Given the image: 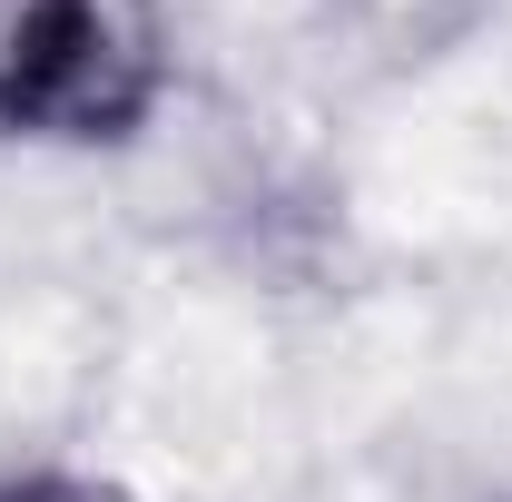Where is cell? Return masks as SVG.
<instances>
[{
    "label": "cell",
    "mask_w": 512,
    "mask_h": 502,
    "mask_svg": "<svg viewBox=\"0 0 512 502\" xmlns=\"http://www.w3.org/2000/svg\"><path fill=\"white\" fill-rule=\"evenodd\" d=\"M335 10H345V30L365 50H384V60H434L483 0H335Z\"/></svg>",
    "instance_id": "obj_2"
},
{
    "label": "cell",
    "mask_w": 512,
    "mask_h": 502,
    "mask_svg": "<svg viewBox=\"0 0 512 502\" xmlns=\"http://www.w3.org/2000/svg\"><path fill=\"white\" fill-rule=\"evenodd\" d=\"M168 0H0V138L119 148L168 99Z\"/></svg>",
    "instance_id": "obj_1"
},
{
    "label": "cell",
    "mask_w": 512,
    "mask_h": 502,
    "mask_svg": "<svg viewBox=\"0 0 512 502\" xmlns=\"http://www.w3.org/2000/svg\"><path fill=\"white\" fill-rule=\"evenodd\" d=\"M0 502H128L119 483H99V473H60V463H40V473H0Z\"/></svg>",
    "instance_id": "obj_3"
}]
</instances>
